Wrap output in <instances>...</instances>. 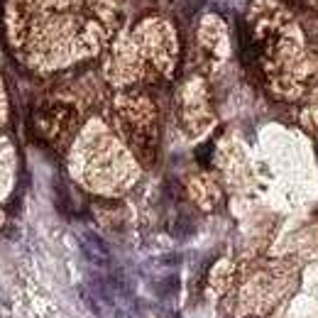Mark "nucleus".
<instances>
[{
  "instance_id": "obj_1",
  "label": "nucleus",
  "mask_w": 318,
  "mask_h": 318,
  "mask_svg": "<svg viewBox=\"0 0 318 318\" xmlns=\"http://www.w3.org/2000/svg\"><path fill=\"white\" fill-rule=\"evenodd\" d=\"M81 250H83V257H86L91 264H96V267H108V262H110V247H108V242H105L98 233L83 230V233H81Z\"/></svg>"
},
{
  "instance_id": "obj_4",
  "label": "nucleus",
  "mask_w": 318,
  "mask_h": 318,
  "mask_svg": "<svg viewBox=\"0 0 318 318\" xmlns=\"http://www.w3.org/2000/svg\"><path fill=\"white\" fill-rule=\"evenodd\" d=\"M157 262L164 264V267H177V264L181 262V257H179V255H164V257H159Z\"/></svg>"
},
{
  "instance_id": "obj_3",
  "label": "nucleus",
  "mask_w": 318,
  "mask_h": 318,
  "mask_svg": "<svg viewBox=\"0 0 318 318\" xmlns=\"http://www.w3.org/2000/svg\"><path fill=\"white\" fill-rule=\"evenodd\" d=\"M79 296H81V301L86 303V308L96 316V318H105V311H103V301L93 294V291H88L86 286H81L79 289Z\"/></svg>"
},
{
  "instance_id": "obj_5",
  "label": "nucleus",
  "mask_w": 318,
  "mask_h": 318,
  "mask_svg": "<svg viewBox=\"0 0 318 318\" xmlns=\"http://www.w3.org/2000/svg\"><path fill=\"white\" fill-rule=\"evenodd\" d=\"M298 3H306V5H313V8H318V0H298Z\"/></svg>"
},
{
  "instance_id": "obj_2",
  "label": "nucleus",
  "mask_w": 318,
  "mask_h": 318,
  "mask_svg": "<svg viewBox=\"0 0 318 318\" xmlns=\"http://www.w3.org/2000/svg\"><path fill=\"white\" fill-rule=\"evenodd\" d=\"M91 289H93V294L105 303V306H110V308H115V296H113V281H105L103 277H98V274H91Z\"/></svg>"
}]
</instances>
